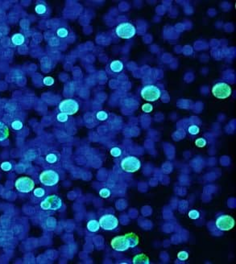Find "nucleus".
<instances>
[{
	"label": "nucleus",
	"mask_w": 236,
	"mask_h": 264,
	"mask_svg": "<svg viewBox=\"0 0 236 264\" xmlns=\"http://www.w3.org/2000/svg\"><path fill=\"white\" fill-rule=\"evenodd\" d=\"M115 33L119 38L122 39H131L136 33V29L135 26L128 22L122 23L118 24L115 29Z\"/></svg>",
	"instance_id": "1"
},
{
	"label": "nucleus",
	"mask_w": 236,
	"mask_h": 264,
	"mask_svg": "<svg viewBox=\"0 0 236 264\" xmlns=\"http://www.w3.org/2000/svg\"><path fill=\"white\" fill-rule=\"evenodd\" d=\"M141 166V163L137 157L135 156H127L122 160L120 163L121 168L126 172H137Z\"/></svg>",
	"instance_id": "2"
},
{
	"label": "nucleus",
	"mask_w": 236,
	"mask_h": 264,
	"mask_svg": "<svg viewBox=\"0 0 236 264\" xmlns=\"http://www.w3.org/2000/svg\"><path fill=\"white\" fill-rule=\"evenodd\" d=\"M62 206V201L58 196L51 195L47 197L41 203V209L43 210H60Z\"/></svg>",
	"instance_id": "3"
},
{
	"label": "nucleus",
	"mask_w": 236,
	"mask_h": 264,
	"mask_svg": "<svg viewBox=\"0 0 236 264\" xmlns=\"http://www.w3.org/2000/svg\"><path fill=\"white\" fill-rule=\"evenodd\" d=\"M142 98L147 102H155L160 97V90L157 86L154 85H148L144 86L140 92Z\"/></svg>",
	"instance_id": "4"
},
{
	"label": "nucleus",
	"mask_w": 236,
	"mask_h": 264,
	"mask_svg": "<svg viewBox=\"0 0 236 264\" xmlns=\"http://www.w3.org/2000/svg\"><path fill=\"white\" fill-rule=\"evenodd\" d=\"M40 181L45 186H54L60 181V176L53 170H45L41 173Z\"/></svg>",
	"instance_id": "5"
},
{
	"label": "nucleus",
	"mask_w": 236,
	"mask_h": 264,
	"mask_svg": "<svg viewBox=\"0 0 236 264\" xmlns=\"http://www.w3.org/2000/svg\"><path fill=\"white\" fill-rule=\"evenodd\" d=\"M211 92L215 98L219 99H226L231 94V88L228 84L219 82L213 86Z\"/></svg>",
	"instance_id": "6"
},
{
	"label": "nucleus",
	"mask_w": 236,
	"mask_h": 264,
	"mask_svg": "<svg viewBox=\"0 0 236 264\" xmlns=\"http://www.w3.org/2000/svg\"><path fill=\"white\" fill-rule=\"evenodd\" d=\"M15 186L19 192L27 193V192H30L34 189L35 182L30 177L22 176L16 180Z\"/></svg>",
	"instance_id": "7"
},
{
	"label": "nucleus",
	"mask_w": 236,
	"mask_h": 264,
	"mask_svg": "<svg viewBox=\"0 0 236 264\" xmlns=\"http://www.w3.org/2000/svg\"><path fill=\"white\" fill-rule=\"evenodd\" d=\"M59 110L61 113L69 115H73L78 113L79 110V104L73 99H65L59 104Z\"/></svg>",
	"instance_id": "8"
},
{
	"label": "nucleus",
	"mask_w": 236,
	"mask_h": 264,
	"mask_svg": "<svg viewBox=\"0 0 236 264\" xmlns=\"http://www.w3.org/2000/svg\"><path fill=\"white\" fill-rule=\"evenodd\" d=\"M216 226L221 231H228L233 229L235 221L231 216L222 215L216 220Z\"/></svg>",
	"instance_id": "9"
},
{
	"label": "nucleus",
	"mask_w": 236,
	"mask_h": 264,
	"mask_svg": "<svg viewBox=\"0 0 236 264\" xmlns=\"http://www.w3.org/2000/svg\"><path fill=\"white\" fill-rule=\"evenodd\" d=\"M100 227L105 230H113L118 226V218L112 214L103 215L99 220Z\"/></svg>",
	"instance_id": "10"
},
{
	"label": "nucleus",
	"mask_w": 236,
	"mask_h": 264,
	"mask_svg": "<svg viewBox=\"0 0 236 264\" xmlns=\"http://www.w3.org/2000/svg\"><path fill=\"white\" fill-rule=\"evenodd\" d=\"M110 245L113 249L117 251H125L130 248L125 235L117 236L111 240Z\"/></svg>",
	"instance_id": "11"
},
{
	"label": "nucleus",
	"mask_w": 236,
	"mask_h": 264,
	"mask_svg": "<svg viewBox=\"0 0 236 264\" xmlns=\"http://www.w3.org/2000/svg\"><path fill=\"white\" fill-rule=\"evenodd\" d=\"M125 237L127 238V241L129 244V247L131 248L132 247H136L137 245L139 244V238L138 235H136L135 233H128V234H125Z\"/></svg>",
	"instance_id": "12"
},
{
	"label": "nucleus",
	"mask_w": 236,
	"mask_h": 264,
	"mask_svg": "<svg viewBox=\"0 0 236 264\" xmlns=\"http://www.w3.org/2000/svg\"><path fill=\"white\" fill-rule=\"evenodd\" d=\"M110 69L114 73H118L123 71V64L120 60H113L110 65Z\"/></svg>",
	"instance_id": "13"
},
{
	"label": "nucleus",
	"mask_w": 236,
	"mask_h": 264,
	"mask_svg": "<svg viewBox=\"0 0 236 264\" xmlns=\"http://www.w3.org/2000/svg\"><path fill=\"white\" fill-rule=\"evenodd\" d=\"M132 263L134 264H149L150 261L148 257H147L144 254H140L134 257Z\"/></svg>",
	"instance_id": "14"
},
{
	"label": "nucleus",
	"mask_w": 236,
	"mask_h": 264,
	"mask_svg": "<svg viewBox=\"0 0 236 264\" xmlns=\"http://www.w3.org/2000/svg\"><path fill=\"white\" fill-rule=\"evenodd\" d=\"M10 132L8 127L5 124L0 122V141H4L9 137Z\"/></svg>",
	"instance_id": "15"
},
{
	"label": "nucleus",
	"mask_w": 236,
	"mask_h": 264,
	"mask_svg": "<svg viewBox=\"0 0 236 264\" xmlns=\"http://www.w3.org/2000/svg\"><path fill=\"white\" fill-rule=\"evenodd\" d=\"M99 228H100V224H99V221L97 220H90L87 223V229L90 232H97L99 230Z\"/></svg>",
	"instance_id": "16"
},
{
	"label": "nucleus",
	"mask_w": 236,
	"mask_h": 264,
	"mask_svg": "<svg viewBox=\"0 0 236 264\" xmlns=\"http://www.w3.org/2000/svg\"><path fill=\"white\" fill-rule=\"evenodd\" d=\"M12 42L17 46L22 45L24 43V36L20 33H16L12 37Z\"/></svg>",
	"instance_id": "17"
},
{
	"label": "nucleus",
	"mask_w": 236,
	"mask_h": 264,
	"mask_svg": "<svg viewBox=\"0 0 236 264\" xmlns=\"http://www.w3.org/2000/svg\"><path fill=\"white\" fill-rule=\"evenodd\" d=\"M69 31L65 28H60L57 30V36L60 38H66L69 36Z\"/></svg>",
	"instance_id": "18"
},
{
	"label": "nucleus",
	"mask_w": 236,
	"mask_h": 264,
	"mask_svg": "<svg viewBox=\"0 0 236 264\" xmlns=\"http://www.w3.org/2000/svg\"><path fill=\"white\" fill-rule=\"evenodd\" d=\"M57 226V220L54 218H49L46 221V227L48 230H52Z\"/></svg>",
	"instance_id": "19"
},
{
	"label": "nucleus",
	"mask_w": 236,
	"mask_h": 264,
	"mask_svg": "<svg viewBox=\"0 0 236 264\" xmlns=\"http://www.w3.org/2000/svg\"><path fill=\"white\" fill-rule=\"evenodd\" d=\"M35 11L39 15H43L47 12L46 7L43 5V4H38L35 7Z\"/></svg>",
	"instance_id": "20"
},
{
	"label": "nucleus",
	"mask_w": 236,
	"mask_h": 264,
	"mask_svg": "<svg viewBox=\"0 0 236 264\" xmlns=\"http://www.w3.org/2000/svg\"><path fill=\"white\" fill-rule=\"evenodd\" d=\"M47 162H49V164H54L56 163L57 161V156L55 155V154H49V155H47L46 158H45Z\"/></svg>",
	"instance_id": "21"
},
{
	"label": "nucleus",
	"mask_w": 236,
	"mask_h": 264,
	"mask_svg": "<svg viewBox=\"0 0 236 264\" xmlns=\"http://www.w3.org/2000/svg\"><path fill=\"white\" fill-rule=\"evenodd\" d=\"M110 154L112 156L114 157H118V156H120L122 154V150L120 148H118V147H113L111 148L110 150Z\"/></svg>",
	"instance_id": "22"
},
{
	"label": "nucleus",
	"mask_w": 236,
	"mask_h": 264,
	"mask_svg": "<svg viewBox=\"0 0 236 264\" xmlns=\"http://www.w3.org/2000/svg\"><path fill=\"white\" fill-rule=\"evenodd\" d=\"M23 123H21L20 121L15 120L12 123V127L15 131H19V130H21L23 128Z\"/></svg>",
	"instance_id": "23"
},
{
	"label": "nucleus",
	"mask_w": 236,
	"mask_h": 264,
	"mask_svg": "<svg viewBox=\"0 0 236 264\" xmlns=\"http://www.w3.org/2000/svg\"><path fill=\"white\" fill-rule=\"evenodd\" d=\"M96 117H97L98 120L105 121L107 120V118H108V115L105 111H99V112L97 113Z\"/></svg>",
	"instance_id": "24"
},
{
	"label": "nucleus",
	"mask_w": 236,
	"mask_h": 264,
	"mask_svg": "<svg viewBox=\"0 0 236 264\" xmlns=\"http://www.w3.org/2000/svg\"><path fill=\"white\" fill-rule=\"evenodd\" d=\"M34 195L36 197H42L45 194V192H44V189H42V188H37L34 190Z\"/></svg>",
	"instance_id": "25"
},
{
	"label": "nucleus",
	"mask_w": 236,
	"mask_h": 264,
	"mask_svg": "<svg viewBox=\"0 0 236 264\" xmlns=\"http://www.w3.org/2000/svg\"><path fill=\"white\" fill-rule=\"evenodd\" d=\"M99 195L102 198H107L110 196V191L108 189H102L99 192Z\"/></svg>",
	"instance_id": "26"
},
{
	"label": "nucleus",
	"mask_w": 236,
	"mask_h": 264,
	"mask_svg": "<svg viewBox=\"0 0 236 264\" xmlns=\"http://www.w3.org/2000/svg\"><path fill=\"white\" fill-rule=\"evenodd\" d=\"M177 258H178L179 260L184 261V260H186L189 258V254L186 251H180L177 254Z\"/></svg>",
	"instance_id": "27"
},
{
	"label": "nucleus",
	"mask_w": 236,
	"mask_h": 264,
	"mask_svg": "<svg viewBox=\"0 0 236 264\" xmlns=\"http://www.w3.org/2000/svg\"><path fill=\"white\" fill-rule=\"evenodd\" d=\"M0 167H1V169L3 170L4 172H8L12 169V164L10 162H3Z\"/></svg>",
	"instance_id": "28"
},
{
	"label": "nucleus",
	"mask_w": 236,
	"mask_h": 264,
	"mask_svg": "<svg viewBox=\"0 0 236 264\" xmlns=\"http://www.w3.org/2000/svg\"><path fill=\"white\" fill-rule=\"evenodd\" d=\"M199 131H200V129H199V127L198 126L193 125V126H190L189 127V132H190V134H191V135H198Z\"/></svg>",
	"instance_id": "29"
},
{
	"label": "nucleus",
	"mask_w": 236,
	"mask_h": 264,
	"mask_svg": "<svg viewBox=\"0 0 236 264\" xmlns=\"http://www.w3.org/2000/svg\"><path fill=\"white\" fill-rule=\"evenodd\" d=\"M196 146L198 147H203L206 145V140L203 138L198 139L197 140L195 141Z\"/></svg>",
	"instance_id": "30"
},
{
	"label": "nucleus",
	"mask_w": 236,
	"mask_h": 264,
	"mask_svg": "<svg viewBox=\"0 0 236 264\" xmlns=\"http://www.w3.org/2000/svg\"><path fill=\"white\" fill-rule=\"evenodd\" d=\"M57 119L61 123H65V122H66L68 120V115L64 114V113H60L57 116Z\"/></svg>",
	"instance_id": "31"
},
{
	"label": "nucleus",
	"mask_w": 236,
	"mask_h": 264,
	"mask_svg": "<svg viewBox=\"0 0 236 264\" xmlns=\"http://www.w3.org/2000/svg\"><path fill=\"white\" fill-rule=\"evenodd\" d=\"M199 216H200V213H199V212L198 210H191V211H190V213H189V217H190V218L193 219V220L198 219V218H199Z\"/></svg>",
	"instance_id": "32"
},
{
	"label": "nucleus",
	"mask_w": 236,
	"mask_h": 264,
	"mask_svg": "<svg viewBox=\"0 0 236 264\" xmlns=\"http://www.w3.org/2000/svg\"><path fill=\"white\" fill-rule=\"evenodd\" d=\"M43 82L45 86H50L54 84V79L52 78H51V77H46V78H44Z\"/></svg>",
	"instance_id": "33"
},
{
	"label": "nucleus",
	"mask_w": 236,
	"mask_h": 264,
	"mask_svg": "<svg viewBox=\"0 0 236 264\" xmlns=\"http://www.w3.org/2000/svg\"><path fill=\"white\" fill-rule=\"evenodd\" d=\"M153 107L151 104H144L143 106H142V110L145 113H150L152 110Z\"/></svg>",
	"instance_id": "34"
}]
</instances>
